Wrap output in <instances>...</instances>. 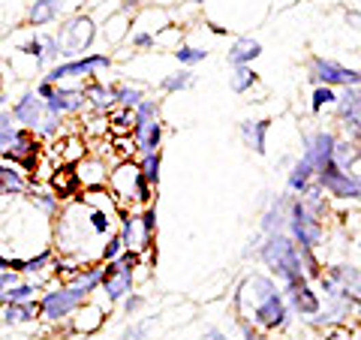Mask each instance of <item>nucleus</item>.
Instances as JSON below:
<instances>
[{
  "label": "nucleus",
  "instance_id": "49",
  "mask_svg": "<svg viewBox=\"0 0 361 340\" xmlns=\"http://www.w3.org/2000/svg\"><path fill=\"white\" fill-rule=\"evenodd\" d=\"M111 145H115V151L120 154V163H124V160H133V154H139V145H135L133 135H118Z\"/></svg>",
  "mask_w": 361,
  "mask_h": 340
},
{
  "label": "nucleus",
  "instance_id": "4",
  "mask_svg": "<svg viewBox=\"0 0 361 340\" xmlns=\"http://www.w3.org/2000/svg\"><path fill=\"white\" fill-rule=\"evenodd\" d=\"M85 301H90L88 292L75 289V286H70V283H60V286H55V289H42L40 301H36V304H40V319L64 322V319H70Z\"/></svg>",
  "mask_w": 361,
  "mask_h": 340
},
{
  "label": "nucleus",
  "instance_id": "3",
  "mask_svg": "<svg viewBox=\"0 0 361 340\" xmlns=\"http://www.w3.org/2000/svg\"><path fill=\"white\" fill-rule=\"evenodd\" d=\"M55 40L60 45V57L72 60V57H85V51L94 45L96 40V21L85 12H75L60 25L55 34Z\"/></svg>",
  "mask_w": 361,
  "mask_h": 340
},
{
  "label": "nucleus",
  "instance_id": "8",
  "mask_svg": "<svg viewBox=\"0 0 361 340\" xmlns=\"http://www.w3.org/2000/svg\"><path fill=\"white\" fill-rule=\"evenodd\" d=\"M310 81L325 88H361V70H349V66L328 57H310Z\"/></svg>",
  "mask_w": 361,
  "mask_h": 340
},
{
  "label": "nucleus",
  "instance_id": "60",
  "mask_svg": "<svg viewBox=\"0 0 361 340\" xmlns=\"http://www.w3.org/2000/svg\"><path fill=\"white\" fill-rule=\"evenodd\" d=\"M0 199H3V193H0Z\"/></svg>",
  "mask_w": 361,
  "mask_h": 340
},
{
  "label": "nucleus",
  "instance_id": "27",
  "mask_svg": "<svg viewBox=\"0 0 361 340\" xmlns=\"http://www.w3.org/2000/svg\"><path fill=\"white\" fill-rule=\"evenodd\" d=\"M27 193H30V196H27V199H30V205H34L36 211H40V214L45 217V220H55V217L60 214V208H64V202H60L51 190H34V187H30Z\"/></svg>",
  "mask_w": 361,
  "mask_h": 340
},
{
  "label": "nucleus",
  "instance_id": "34",
  "mask_svg": "<svg viewBox=\"0 0 361 340\" xmlns=\"http://www.w3.org/2000/svg\"><path fill=\"white\" fill-rule=\"evenodd\" d=\"M145 100V90L139 85H115V105L118 109H135Z\"/></svg>",
  "mask_w": 361,
  "mask_h": 340
},
{
  "label": "nucleus",
  "instance_id": "29",
  "mask_svg": "<svg viewBox=\"0 0 361 340\" xmlns=\"http://www.w3.org/2000/svg\"><path fill=\"white\" fill-rule=\"evenodd\" d=\"M358 160H361V148L356 145V142H349V139L334 142V154H331V163H334L337 169L352 172V166H356Z\"/></svg>",
  "mask_w": 361,
  "mask_h": 340
},
{
  "label": "nucleus",
  "instance_id": "52",
  "mask_svg": "<svg viewBox=\"0 0 361 340\" xmlns=\"http://www.w3.org/2000/svg\"><path fill=\"white\" fill-rule=\"evenodd\" d=\"M55 90H57V85H51V81H42V79H40V81H36V90H34V94L45 103V100H51V96H55Z\"/></svg>",
  "mask_w": 361,
  "mask_h": 340
},
{
  "label": "nucleus",
  "instance_id": "44",
  "mask_svg": "<svg viewBox=\"0 0 361 340\" xmlns=\"http://www.w3.org/2000/svg\"><path fill=\"white\" fill-rule=\"evenodd\" d=\"M18 51H21V55H25V57H34L36 60V66H40V70H42V57H45V45H42V34H34V36H30V40H25V42H21L18 45Z\"/></svg>",
  "mask_w": 361,
  "mask_h": 340
},
{
  "label": "nucleus",
  "instance_id": "19",
  "mask_svg": "<svg viewBox=\"0 0 361 340\" xmlns=\"http://www.w3.org/2000/svg\"><path fill=\"white\" fill-rule=\"evenodd\" d=\"M328 280L337 286L340 292H346L349 298H361V268H352V265H334L328 271Z\"/></svg>",
  "mask_w": 361,
  "mask_h": 340
},
{
  "label": "nucleus",
  "instance_id": "35",
  "mask_svg": "<svg viewBox=\"0 0 361 340\" xmlns=\"http://www.w3.org/2000/svg\"><path fill=\"white\" fill-rule=\"evenodd\" d=\"M51 262H55V250H51V247H45V250H40L36 256L25 259V274H21V277H40L42 271L51 268Z\"/></svg>",
  "mask_w": 361,
  "mask_h": 340
},
{
  "label": "nucleus",
  "instance_id": "6",
  "mask_svg": "<svg viewBox=\"0 0 361 340\" xmlns=\"http://www.w3.org/2000/svg\"><path fill=\"white\" fill-rule=\"evenodd\" d=\"M0 160L18 166V169L30 178L36 169H40V163H42V142L36 139V135L30 133V130H21L18 139H15L10 148L0 151Z\"/></svg>",
  "mask_w": 361,
  "mask_h": 340
},
{
  "label": "nucleus",
  "instance_id": "15",
  "mask_svg": "<svg viewBox=\"0 0 361 340\" xmlns=\"http://www.w3.org/2000/svg\"><path fill=\"white\" fill-rule=\"evenodd\" d=\"M286 296H289V304H292V311L301 313V316H319L322 311V301L319 296L307 286V280H292V283H286Z\"/></svg>",
  "mask_w": 361,
  "mask_h": 340
},
{
  "label": "nucleus",
  "instance_id": "58",
  "mask_svg": "<svg viewBox=\"0 0 361 340\" xmlns=\"http://www.w3.org/2000/svg\"><path fill=\"white\" fill-rule=\"evenodd\" d=\"M190 3H205V0H190Z\"/></svg>",
  "mask_w": 361,
  "mask_h": 340
},
{
  "label": "nucleus",
  "instance_id": "1",
  "mask_svg": "<svg viewBox=\"0 0 361 340\" xmlns=\"http://www.w3.org/2000/svg\"><path fill=\"white\" fill-rule=\"evenodd\" d=\"M105 187H109V193L115 196V202L120 208H135V205L145 208L154 199V187L145 181V175L139 172V163H133V160L118 163L109 172Z\"/></svg>",
  "mask_w": 361,
  "mask_h": 340
},
{
  "label": "nucleus",
  "instance_id": "22",
  "mask_svg": "<svg viewBox=\"0 0 361 340\" xmlns=\"http://www.w3.org/2000/svg\"><path fill=\"white\" fill-rule=\"evenodd\" d=\"M70 322H72V331H79V335H90V331H96L105 322L103 307H96V304H90V301H85V304H81L79 311L70 316Z\"/></svg>",
  "mask_w": 361,
  "mask_h": 340
},
{
  "label": "nucleus",
  "instance_id": "37",
  "mask_svg": "<svg viewBox=\"0 0 361 340\" xmlns=\"http://www.w3.org/2000/svg\"><path fill=\"white\" fill-rule=\"evenodd\" d=\"M18 133H21V127L15 124L12 112H10V109H3V112H0V151L10 148L12 142L18 139Z\"/></svg>",
  "mask_w": 361,
  "mask_h": 340
},
{
  "label": "nucleus",
  "instance_id": "46",
  "mask_svg": "<svg viewBox=\"0 0 361 340\" xmlns=\"http://www.w3.org/2000/svg\"><path fill=\"white\" fill-rule=\"evenodd\" d=\"M337 103V94H334V88H325V85H316L313 90V103H310V109L313 112H322L325 105H334Z\"/></svg>",
  "mask_w": 361,
  "mask_h": 340
},
{
  "label": "nucleus",
  "instance_id": "55",
  "mask_svg": "<svg viewBox=\"0 0 361 340\" xmlns=\"http://www.w3.org/2000/svg\"><path fill=\"white\" fill-rule=\"evenodd\" d=\"M0 271H12V256H0Z\"/></svg>",
  "mask_w": 361,
  "mask_h": 340
},
{
  "label": "nucleus",
  "instance_id": "51",
  "mask_svg": "<svg viewBox=\"0 0 361 340\" xmlns=\"http://www.w3.org/2000/svg\"><path fill=\"white\" fill-rule=\"evenodd\" d=\"M120 304H124V313L126 316H135L142 307H145V296H142V292H130V296L120 301Z\"/></svg>",
  "mask_w": 361,
  "mask_h": 340
},
{
  "label": "nucleus",
  "instance_id": "5",
  "mask_svg": "<svg viewBox=\"0 0 361 340\" xmlns=\"http://www.w3.org/2000/svg\"><path fill=\"white\" fill-rule=\"evenodd\" d=\"M111 66V57L103 55V51H94V55H85V57H72V60H64V64H55L49 66L42 75V81H51V85H64L70 79H90L100 70H109Z\"/></svg>",
  "mask_w": 361,
  "mask_h": 340
},
{
  "label": "nucleus",
  "instance_id": "32",
  "mask_svg": "<svg viewBox=\"0 0 361 340\" xmlns=\"http://www.w3.org/2000/svg\"><path fill=\"white\" fill-rule=\"evenodd\" d=\"M36 292H42V283L40 280H25V277H21L18 283L3 292V304H10V301H30V298H36Z\"/></svg>",
  "mask_w": 361,
  "mask_h": 340
},
{
  "label": "nucleus",
  "instance_id": "23",
  "mask_svg": "<svg viewBox=\"0 0 361 340\" xmlns=\"http://www.w3.org/2000/svg\"><path fill=\"white\" fill-rule=\"evenodd\" d=\"M259 55H262V45L256 42L253 36H241V40H235V45L229 49L226 60H229V66H250Z\"/></svg>",
  "mask_w": 361,
  "mask_h": 340
},
{
  "label": "nucleus",
  "instance_id": "17",
  "mask_svg": "<svg viewBox=\"0 0 361 340\" xmlns=\"http://www.w3.org/2000/svg\"><path fill=\"white\" fill-rule=\"evenodd\" d=\"M75 175H79V184H85V190H94V187H105L109 169L100 157H85L81 163H75Z\"/></svg>",
  "mask_w": 361,
  "mask_h": 340
},
{
  "label": "nucleus",
  "instance_id": "45",
  "mask_svg": "<svg viewBox=\"0 0 361 340\" xmlns=\"http://www.w3.org/2000/svg\"><path fill=\"white\" fill-rule=\"evenodd\" d=\"M60 124H64V118L49 115V112H45V118L40 120V127L34 130V135H36V139H57V135H60Z\"/></svg>",
  "mask_w": 361,
  "mask_h": 340
},
{
  "label": "nucleus",
  "instance_id": "21",
  "mask_svg": "<svg viewBox=\"0 0 361 340\" xmlns=\"http://www.w3.org/2000/svg\"><path fill=\"white\" fill-rule=\"evenodd\" d=\"M30 190V178L18 166L12 163H0V193L3 196H25Z\"/></svg>",
  "mask_w": 361,
  "mask_h": 340
},
{
  "label": "nucleus",
  "instance_id": "56",
  "mask_svg": "<svg viewBox=\"0 0 361 340\" xmlns=\"http://www.w3.org/2000/svg\"><path fill=\"white\" fill-rule=\"evenodd\" d=\"M244 340H265V337H259V335H253V331H250V328H247V331H244Z\"/></svg>",
  "mask_w": 361,
  "mask_h": 340
},
{
  "label": "nucleus",
  "instance_id": "24",
  "mask_svg": "<svg viewBox=\"0 0 361 340\" xmlns=\"http://www.w3.org/2000/svg\"><path fill=\"white\" fill-rule=\"evenodd\" d=\"M133 283H135V274H126V271H120V274L115 277H109V280H103V296L109 304H120L126 296L133 292Z\"/></svg>",
  "mask_w": 361,
  "mask_h": 340
},
{
  "label": "nucleus",
  "instance_id": "31",
  "mask_svg": "<svg viewBox=\"0 0 361 340\" xmlns=\"http://www.w3.org/2000/svg\"><path fill=\"white\" fill-rule=\"evenodd\" d=\"M316 178V172H313V166L304 160V157H301V160L292 166V172H289V190L292 193H301L304 196V190L307 187H310V181Z\"/></svg>",
  "mask_w": 361,
  "mask_h": 340
},
{
  "label": "nucleus",
  "instance_id": "38",
  "mask_svg": "<svg viewBox=\"0 0 361 340\" xmlns=\"http://www.w3.org/2000/svg\"><path fill=\"white\" fill-rule=\"evenodd\" d=\"M172 55H175V60H178L180 66H184V70H187V66L202 64V60H208V51L199 49V45H178Z\"/></svg>",
  "mask_w": 361,
  "mask_h": 340
},
{
  "label": "nucleus",
  "instance_id": "48",
  "mask_svg": "<svg viewBox=\"0 0 361 340\" xmlns=\"http://www.w3.org/2000/svg\"><path fill=\"white\" fill-rule=\"evenodd\" d=\"M42 45H45L42 64H45V66L60 64V45H57V40H55V34H42Z\"/></svg>",
  "mask_w": 361,
  "mask_h": 340
},
{
  "label": "nucleus",
  "instance_id": "47",
  "mask_svg": "<svg viewBox=\"0 0 361 340\" xmlns=\"http://www.w3.org/2000/svg\"><path fill=\"white\" fill-rule=\"evenodd\" d=\"M150 328H154V319H142V322H133V326L124 328L120 340H148Z\"/></svg>",
  "mask_w": 361,
  "mask_h": 340
},
{
  "label": "nucleus",
  "instance_id": "9",
  "mask_svg": "<svg viewBox=\"0 0 361 340\" xmlns=\"http://www.w3.org/2000/svg\"><path fill=\"white\" fill-rule=\"evenodd\" d=\"M316 184L334 199H361V175L356 172H343L334 163H328L325 169L316 175Z\"/></svg>",
  "mask_w": 361,
  "mask_h": 340
},
{
  "label": "nucleus",
  "instance_id": "30",
  "mask_svg": "<svg viewBox=\"0 0 361 340\" xmlns=\"http://www.w3.org/2000/svg\"><path fill=\"white\" fill-rule=\"evenodd\" d=\"M268 120H244L241 124V135H244L247 148H253L256 154H265V135H268Z\"/></svg>",
  "mask_w": 361,
  "mask_h": 340
},
{
  "label": "nucleus",
  "instance_id": "14",
  "mask_svg": "<svg viewBox=\"0 0 361 340\" xmlns=\"http://www.w3.org/2000/svg\"><path fill=\"white\" fill-rule=\"evenodd\" d=\"M79 6V0H34L27 10V25L34 27H45L55 18H60L64 12H70Z\"/></svg>",
  "mask_w": 361,
  "mask_h": 340
},
{
  "label": "nucleus",
  "instance_id": "53",
  "mask_svg": "<svg viewBox=\"0 0 361 340\" xmlns=\"http://www.w3.org/2000/svg\"><path fill=\"white\" fill-rule=\"evenodd\" d=\"M346 21H349V25H356V27L361 30V12H356V10H346Z\"/></svg>",
  "mask_w": 361,
  "mask_h": 340
},
{
  "label": "nucleus",
  "instance_id": "50",
  "mask_svg": "<svg viewBox=\"0 0 361 340\" xmlns=\"http://www.w3.org/2000/svg\"><path fill=\"white\" fill-rule=\"evenodd\" d=\"M130 45H133V49L148 51V49H154V45H157V40L148 34V30H133V34H130Z\"/></svg>",
  "mask_w": 361,
  "mask_h": 340
},
{
  "label": "nucleus",
  "instance_id": "7",
  "mask_svg": "<svg viewBox=\"0 0 361 340\" xmlns=\"http://www.w3.org/2000/svg\"><path fill=\"white\" fill-rule=\"evenodd\" d=\"M289 238L298 247H307V250L322 244V220L301 205V199L289 202Z\"/></svg>",
  "mask_w": 361,
  "mask_h": 340
},
{
  "label": "nucleus",
  "instance_id": "36",
  "mask_svg": "<svg viewBox=\"0 0 361 340\" xmlns=\"http://www.w3.org/2000/svg\"><path fill=\"white\" fill-rule=\"evenodd\" d=\"M256 85V73L253 66H232V75H229V88L235 94H247Z\"/></svg>",
  "mask_w": 361,
  "mask_h": 340
},
{
  "label": "nucleus",
  "instance_id": "54",
  "mask_svg": "<svg viewBox=\"0 0 361 340\" xmlns=\"http://www.w3.org/2000/svg\"><path fill=\"white\" fill-rule=\"evenodd\" d=\"M205 340H229V337H226L220 328H208V331H205Z\"/></svg>",
  "mask_w": 361,
  "mask_h": 340
},
{
  "label": "nucleus",
  "instance_id": "13",
  "mask_svg": "<svg viewBox=\"0 0 361 340\" xmlns=\"http://www.w3.org/2000/svg\"><path fill=\"white\" fill-rule=\"evenodd\" d=\"M334 135H331L328 130H319L313 135H307L304 139V160L313 166V172L319 175L322 169L331 163V154H334Z\"/></svg>",
  "mask_w": 361,
  "mask_h": 340
},
{
  "label": "nucleus",
  "instance_id": "18",
  "mask_svg": "<svg viewBox=\"0 0 361 340\" xmlns=\"http://www.w3.org/2000/svg\"><path fill=\"white\" fill-rule=\"evenodd\" d=\"M133 139L139 145V154H157L163 145V120H150V124H135Z\"/></svg>",
  "mask_w": 361,
  "mask_h": 340
},
{
  "label": "nucleus",
  "instance_id": "10",
  "mask_svg": "<svg viewBox=\"0 0 361 340\" xmlns=\"http://www.w3.org/2000/svg\"><path fill=\"white\" fill-rule=\"evenodd\" d=\"M10 112H12L15 124H18L21 130H30V133H34L36 127H40V120L45 118V103L34 94V90H25V94H21L18 100L12 103Z\"/></svg>",
  "mask_w": 361,
  "mask_h": 340
},
{
  "label": "nucleus",
  "instance_id": "25",
  "mask_svg": "<svg viewBox=\"0 0 361 340\" xmlns=\"http://www.w3.org/2000/svg\"><path fill=\"white\" fill-rule=\"evenodd\" d=\"M85 96H88V105L96 112H105L109 115L115 109V85H103V81H90L85 88Z\"/></svg>",
  "mask_w": 361,
  "mask_h": 340
},
{
  "label": "nucleus",
  "instance_id": "11",
  "mask_svg": "<svg viewBox=\"0 0 361 340\" xmlns=\"http://www.w3.org/2000/svg\"><path fill=\"white\" fill-rule=\"evenodd\" d=\"M88 105V96H85V88H70V85H57L55 96L51 100H45V112L49 115H75V112H81Z\"/></svg>",
  "mask_w": 361,
  "mask_h": 340
},
{
  "label": "nucleus",
  "instance_id": "16",
  "mask_svg": "<svg viewBox=\"0 0 361 340\" xmlns=\"http://www.w3.org/2000/svg\"><path fill=\"white\" fill-rule=\"evenodd\" d=\"M0 319H3V326H27V322L40 319V304H36V298L10 301V304L0 307Z\"/></svg>",
  "mask_w": 361,
  "mask_h": 340
},
{
  "label": "nucleus",
  "instance_id": "20",
  "mask_svg": "<svg viewBox=\"0 0 361 340\" xmlns=\"http://www.w3.org/2000/svg\"><path fill=\"white\" fill-rule=\"evenodd\" d=\"M49 184H51V193L57 196L60 202H70V199H75L79 196V175L70 169V166H57L55 169V175L49 178Z\"/></svg>",
  "mask_w": 361,
  "mask_h": 340
},
{
  "label": "nucleus",
  "instance_id": "59",
  "mask_svg": "<svg viewBox=\"0 0 361 340\" xmlns=\"http://www.w3.org/2000/svg\"><path fill=\"white\" fill-rule=\"evenodd\" d=\"M0 307H3V292H0Z\"/></svg>",
  "mask_w": 361,
  "mask_h": 340
},
{
  "label": "nucleus",
  "instance_id": "12",
  "mask_svg": "<svg viewBox=\"0 0 361 340\" xmlns=\"http://www.w3.org/2000/svg\"><path fill=\"white\" fill-rule=\"evenodd\" d=\"M286 316H289V304H286V298L280 292H274V296H268L265 301H259V304L253 307L250 319L262 328H280V326H286Z\"/></svg>",
  "mask_w": 361,
  "mask_h": 340
},
{
  "label": "nucleus",
  "instance_id": "2",
  "mask_svg": "<svg viewBox=\"0 0 361 340\" xmlns=\"http://www.w3.org/2000/svg\"><path fill=\"white\" fill-rule=\"evenodd\" d=\"M301 250H304V247H298L286 232H280V235H268V244H262V259H265V265L286 283L307 280Z\"/></svg>",
  "mask_w": 361,
  "mask_h": 340
},
{
  "label": "nucleus",
  "instance_id": "28",
  "mask_svg": "<svg viewBox=\"0 0 361 340\" xmlns=\"http://www.w3.org/2000/svg\"><path fill=\"white\" fill-rule=\"evenodd\" d=\"M51 151L57 154V160L60 163H81L88 157V151H85V142L79 139V135H70V139H60V142H55L51 145Z\"/></svg>",
  "mask_w": 361,
  "mask_h": 340
},
{
  "label": "nucleus",
  "instance_id": "40",
  "mask_svg": "<svg viewBox=\"0 0 361 340\" xmlns=\"http://www.w3.org/2000/svg\"><path fill=\"white\" fill-rule=\"evenodd\" d=\"M105 120H109V127L118 135H130L133 133V109H111Z\"/></svg>",
  "mask_w": 361,
  "mask_h": 340
},
{
  "label": "nucleus",
  "instance_id": "41",
  "mask_svg": "<svg viewBox=\"0 0 361 340\" xmlns=\"http://www.w3.org/2000/svg\"><path fill=\"white\" fill-rule=\"evenodd\" d=\"M150 120H160V100H142L133 109V127L135 124H150Z\"/></svg>",
  "mask_w": 361,
  "mask_h": 340
},
{
  "label": "nucleus",
  "instance_id": "26",
  "mask_svg": "<svg viewBox=\"0 0 361 340\" xmlns=\"http://www.w3.org/2000/svg\"><path fill=\"white\" fill-rule=\"evenodd\" d=\"M66 283L75 286V289H81V292H88V296H94V292L103 286V265H94V262H90V265L75 271Z\"/></svg>",
  "mask_w": 361,
  "mask_h": 340
},
{
  "label": "nucleus",
  "instance_id": "57",
  "mask_svg": "<svg viewBox=\"0 0 361 340\" xmlns=\"http://www.w3.org/2000/svg\"><path fill=\"white\" fill-rule=\"evenodd\" d=\"M6 109V94H0V112Z\"/></svg>",
  "mask_w": 361,
  "mask_h": 340
},
{
  "label": "nucleus",
  "instance_id": "33",
  "mask_svg": "<svg viewBox=\"0 0 361 340\" xmlns=\"http://www.w3.org/2000/svg\"><path fill=\"white\" fill-rule=\"evenodd\" d=\"M135 163H139V172L145 175V181L150 187L160 184V169H163V154L160 151H157V154H142Z\"/></svg>",
  "mask_w": 361,
  "mask_h": 340
},
{
  "label": "nucleus",
  "instance_id": "39",
  "mask_svg": "<svg viewBox=\"0 0 361 340\" xmlns=\"http://www.w3.org/2000/svg\"><path fill=\"white\" fill-rule=\"evenodd\" d=\"M193 85V73L190 70H178L172 75H165V79L160 81V90L163 94H178V90H187Z\"/></svg>",
  "mask_w": 361,
  "mask_h": 340
},
{
  "label": "nucleus",
  "instance_id": "42",
  "mask_svg": "<svg viewBox=\"0 0 361 340\" xmlns=\"http://www.w3.org/2000/svg\"><path fill=\"white\" fill-rule=\"evenodd\" d=\"M337 115L346 118V115H352V112H358L361 109V88H346L343 90V96H337Z\"/></svg>",
  "mask_w": 361,
  "mask_h": 340
},
{
  "label": "nucleus",
  "instance_id": "43",
  "mask_svg": "<svg viewBox=\"0 0 361 340\" xmlns=\"http://www.w3.org/2000/svg\"><path fill=\"white\" fill-rule=\"evenodd\" d=\"M120 253H124V238H120V232L115 229L111 235H105L103 247H100V259L103 262H115Z\"/></svg>",
  "mask_w": 361,
  "mask_h": 340
}]
</instances>
